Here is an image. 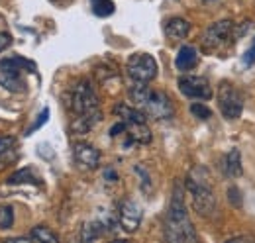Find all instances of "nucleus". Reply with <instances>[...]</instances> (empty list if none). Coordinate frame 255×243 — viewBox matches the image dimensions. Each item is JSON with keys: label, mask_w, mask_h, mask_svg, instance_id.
<instances>
[{"label": "nucleus", "mask_w": 255, "mask_h": 243, "mask_svg": "<svg viewBox=\"0 0 255 243\" xmlns=\"http://www.w3.org/2000/svg\"><path fill=\"white\" fill-rule=\"evenodd\" d=\"M10 184H20V182H33V184H37L39 179L33 175L32 169H24V171H18V173H14L10 179H8Z\"/></svg>", "instance_id": "obj_17"}, {"label": "nucleus", "mask_w": 255, "mask_h": 243, "mask_svg": "<svg viewBox=\"0 0 255 243\" xmlns=\"http://www.w3.org/2000/svg\"><path fill=\"white\" fill-rule=\"evenodd\" d=\"M179 91L183 92L187 98L192 100H210L212 98V87L204 77H196V75H183L179 81Z\"/></svg>", "instance_id": "obj_9"}, {"label": "nucleus", "mask_w": 255, "mask_h": 243, "mask_svg": "<svg viewBox=\"0 0 255 243\" xmlns=\"http://www.w3.org/2000/svg\"><path fill=\"white\" fill-rule=\"evenodd\" d=\"M191 112L196 116V118H200V120H208L210 116H212V110L210 108H206L204 104H200V102H194L191 106Z\"/></svg>", "instance_id": "obj_19"}, {"label": "nucleus", "mask_w": 255, "mask_h": 243, "mask_svg": "<svg viewBox=\"0 0 255 243\" xmlns=\"http://www.w3.org/2000/svg\"><path fill=\"white\" fill-rule=\"evenodd\" d=\"M10 43H12V35H10L8 31H0V53H2L6 47H10Z\"/></svg>", "instance_id": "obj_21"}, {"label": "nucleus", "mask_w": 255, "mask_h": 243, "mask_svg": "<svg viewBox=\"0 0 255 243\" xmlns=\"http://www.w3.org/2000/svg\"><path fill=\"white\" fill-rule=\"evenodd\" d=\"M73 157L81 167H87V169H96L100 163V151L91 143H75Z\"/></svg>", "instance_id": "obj_11"}, {"label": "nucleus", "mask_w": 255, "mask_h": 243, "mask_svg": "<svg viewBox=\"0 0 255 243\" xmlns=\"http://www.w3.org/2000/svg\"><path fill=\"white\" fill-rule=\"evenodd\" d=\"M129 98L135 108H139L145 116L155 120H171L175 110L171 104V98L161 91H153L147 87V83H133L129 89Z\"/></svg>", "instance_id": "obj_3"}, {"label": "nucleus", "mask_w": 255, "mask_h": 243, "mask_svg": "<svg viewBox=\"0 0 255 243\" xmlns=\"http://www.w3.org/2000/svg\"><path fill=\"white\" fill-rule=\"evenodd\" d=\"M91 8H93V14L98 18H108L116 10L112 0H91Z\"/></svg>", "instance_id": "obj_15"}, {"label": "nucleus", "mask_w": 255, "mask_h": 243, "mask_svg": "<svg viewBox=\"0 0 255 243\" xmlns=\"http://www.w3.org/2000/svg\"><path fill=\"white\" fill-rule=\"evenodd\" d=\"M187 192L191 196L192 208L194 212L202 218H212L214 214L218 212V202L214 196V190L210 186L208 179L204 177L202 169L192 171L191 177L187 179Z\"/></svg>", "instance_id": "obj_4"}, {"label": "nucleus", "mask_w": 255, "mask_h": 243, "mask_svg": "<svg viewBox=\"0 0 255 243\" xmlns=\"http://www.w3.org/2000/svg\"><path fill=\"white\" fill-rule=\"evenodd\" d=\"M141 218H143V210H141V206L135 200L120 202V206H118V222H120V228L124 232L133 234L139 228Z\"/></svg>", "instance_id": "obj_10"}, {"label": "nucleus", "mask_w": 255, "mask_h": 243, "mask_svg": "<svg viewBox=\"0 0 255 243\" xmlns=\"http://www.w3.org/2000/svg\"><path fill=\"white\" fill-rule=\"evenodd\" d=\"M53 2H63V0H53Z\"/></svg>", "instance_id": "obj_24"}, {"label": "nucleus", "mask_w": 255, "mask_h": 243, "mask_svg": "<svg viewBox=\"0 0 255 243\" xmlns=\"http://www.w3.org/2000/svg\"><path fill=\"white\" fill-rule=\"evenodd\" d=\"M165 240L171 243H189L196 242V230L192 226L191 216L185 204V188L175 182L171 202L165 216Z\"/></svg>", "instance_id": "obj_1"}, {"label": "nucleus", "mask_w": 255, "mask_h": 243, "mask_svg": "<svg viewBox=\"0 0 255 243\" xmlns=\"http://www.w3.org/2000/svg\"><path fill=\"white\" fill-rule=\"evenodd\" d=\"M12 143H14V137H10V135H0V155L6 151Z\"/></svg>", "instance_id": "obj_23"}, {"label": "nucleus", "mask_w": 255, "mask_h": 243, "mask_svg": "<svg viewBox=\"0 0 255 243\" xmlns=\"http://www.w3.org/2000/svg\"><path fill=\"white\" fill-rule=\"evenodd\" d=\"M30 240L32 242H49V243H57L59 238L45 226H35L32 232H30Z\"/></svg>", "instance_id": "obj_16"}, {"label": "nucleus", "mask_w": 255, "mask_h": 243, "mask_svg": "<svg viewBox=\"0 0 255 243\" xmlns=\"http://www.w3.org/2000/svg\"><path fill=\"white\" fill-rule=\"evenodd\" d=\"M126 71L133 83H151L157 77V61L149 53H133L126 63Z\"/></svg>", "instance_id": "obj_7"}, {"label": "nucleus", "mask_w": 255, "mask_h": 243, "mask_svg": "<svg viewBox=\"0 0 255 243\" xmlns=\"http://www.w3.org/2000/svg\"><path fill=\"white\" fill-rule=\"evenodd\" d=\"M14 226V208L8 204L0 206V228L2 230H10Z\"/></svg>", "instance_id": "obj_18"}, {"label": "nucleus", "mask_w": 255, "mask_h": 243, "mask_svg": "<svg viewBox=\"0 0 255 243\" xmlns=\"http://www.w3.org/2000/svg\"><path fill=\"white\" fill-rule=\"evenodd\" d=\"M47 116H49V110H47V108H43V112H41V116H39V120H35V123H33L32 127H30V129L26 131V135H32V131H33V129H35V127H39L41 123H45V122H47Z\"/></svg>", "instance_id": "obj_20"}, {"label": "nucleus", "mask_w": 255, "mask_h": 243, "mask_svg": "<svg viewBox=\"0 0 255 243\" xmlns=\"http://www.w3.org/2000/svg\"><path fill=\"white\" fill-rule=\"evenodd\" d=\"M71 110L77 116L73 125H71L75 133H87L89 129H93L96 123L102 120L98 96H96L95 89L89 81H81L73 89V92H71Z\"/></svg>", "instance_id": "obj_2"}, {"label": "nucleus", "mask_w": 255, "mask_h": 243, "mask_svg": "<svg viewBox=\"0 0 255 243\" xmlns=\"http://www.w3.org/2000/svg\"><path fill=\"white\" fill-rule=\"evenodd\" d=\"M165 35L173 41H179V39H185L191 31V22L185 20V18H169L165 22Z\"/></svg>", "instance_id": "obj_12"}, {"label": "nucleus", "mask_w": 255, "mask_h": 243, "mask_svg": "<svg viewBox=\"0 0 255 243\" xmlns=\"http://www.w3.org/2000/svg\"><path fill=\"white\" fill-rule=\"evenodd\" d=\"M244 63L246 65H254L255 63V39H254V43H252V47L246 51V55H244Z\"/></svg>", "instance_id": "obj_22"}, {"label": "nucleus", "mask_w": 255, "mask_h": 243, "mask_svg": "<svg viewBox=\"0 0 255 243\" xmlns=\"http://www.w3.org/2000/svg\"><path fill=\"white\" fill-rule=\"evenodd\" d=\"M24 69L35 73V65L24 57H8V59L0 61V87L10 92H22L24 91V79H22Z\"/></svg>", "instance_id": "obj_5"}, {"label": "nucleus", "mask_w": 255, "mask_h": 243, "mask_svg": "<svg viewBox=\"0 0 255 243\" xmlns=\"http://www.w3.org/2000/svg\"><path fill=\"white\" fill-rule=\"evenodd\" d=\"M244 92L240 91L236 85L224 81L218 87V108L222 112L226 120H238L244 112Z\"/></svg>", "instance_id": "obj_6"}, {"label": "nucleus", "mask_w": 255, "mask_h": 243, "mask_svg": "<svg viewBox=\"0 0 255 243\" xmlns=\"http://www.w3.org/2000/svg\"><path fill=\"white\" fill-rule=\"evenodd\" d=\"M222 173L228 179H236L244 173V167H242V155L240 149H232L222 157Z\"/></svg>", "instance_id": "obj_13"}, {"label": "nucleus", "mask_w": 255, "mask_h": 243, "mask_svg": "<svg viewBox=\"0 0 255 243\" xmlns=\"http://www.w3.org/2000/svg\"><path fill=\"white\" fill-rule=\"evenodd\" d=\"M234 22L232 20H220V22H214L210 24L204 35H202V47L206 51H216L224 45L232 43L234 39Z\"/></svg>", "instance_id": "obj_8"}, {"label": "nucleus", "mask_w": 255, "mask_h": 243, "mask_svg": "<svg viewBox=\"0 0 255 243\" xmlns=\"http://www.w3.org/2000/svg\"><path fill=\"white\" fill-rule=\"evenodd\" d=\"M196 63H198V51L192 47V45H183L181 49H179V53H177V59H175V67L179 69V71H191L196 67Z\"/></svg>", "instance_id": "obj_14"}]
</instances>
